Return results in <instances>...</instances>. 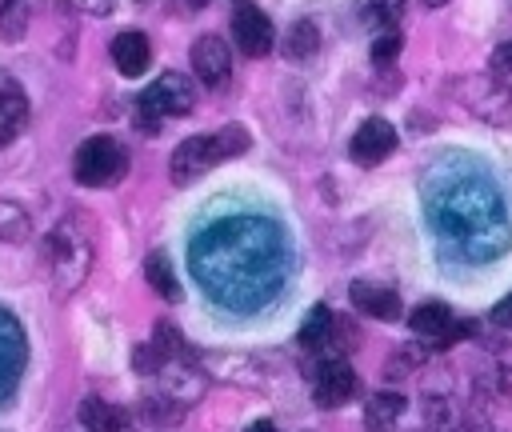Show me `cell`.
Masks as SVG:
<instances>
[{
    "label": "cell",
    "instance_id": "cell-13",
    "mask_svg": "<svg viewBox=\"0 0 512 432\" xmlns=\"http://www.w3.org/2000/svg\"><path fill=\"white\" fill-rule=\"evenodd\" d=\"M348 296H352L356 312H364L372 320H400V312H404L400 292L396 288H384V284H372V280H356L348 288Z\"/></svg>",
    "mask_w": 512,
    "mask_h": 432
},
{
    "label": "cell",
    "instance_id": "cell-32",
    "mask_svg": "<svg viewBox=\"0 0 512 432\" xmlns=\"http://www.w3.org/2000/svg\"><path fill=\"white\" fill-rule=\"evenodd\" d=\"M492 324H500V328H512V292H508L504 300H496V308H492Z\"/></svg>",
    "mask_w": 512,
    "mask_h": 432
},
{
    "label": "cell",
    "instance_id": "cell-4",
    "mask_svg": "<svg viewBox=\"0 0 512 432\" xmlns=\"http://www.w3.org/2000/svg\"><path fill=\"white\" fill-rule=\"evenodd\" d=\"M248 128L244 124H224L216 132H200V136H188L180 140V148L172 152L168 160V172H172V184H192L196 176H204L208 168L248 152Z\"/></svg>",
    "mask_w": 512,
    "mask_h": 432
},
{
    "label": "cell",
    "instance_id": "cell-8",
    "mask_svg": "<svg viewBox=\"0 0 512 432\" xmlns=\"http://www.w3.org/2000/svg\"><path fill=\"white\" fill-rule=\"evenodd\" d=\"M312 392H316V404L320 408H344L356 392H360V380H356V368L336 352V356H324L316 364V380H312Z\"/></svg>",
    "mask_w": 512,
    "mask_h": 432
},
{
    "label": "cell",
    "instance_id": "cell-22",
    "mask_svg": "<svg viewBox=\"0 0 512 432\" xmlns=\"http://www.w3.org/2000/svg\"><path fill=\"white\" fill-rule=\"evenodd\" d=\"M32 236V216L16 200H0V244H20Z\"/></svg>",
    "mask_w": 512,
    "mask_h": 432
},
{
    "label": "cell",
    "instance_id": "cell-35",
    "mask_svg": "<svg viewBox=\"0 0 512 432\" xmlns=\"http://www.w3.org/2000/svg\"><path fill=\"white\" fill-rule=\"evenodd\" d=\"M64 432H84V428H64Z\"/></svg>",
    "mask_w": 512,
    "mask_h": 432
},
{
    "label": "cell",
    "instance_id": "cell-17",
    "mask_svg": "<svg viewBox=\"0 0 512 432\" xmlns=\"http://www.w3.org/2000/svg\"><path fill=\"white\" fill-rule=\"evenodd\" d=\"M76 420H80L84 432H124L128 428V416L116 404L100 400V396H84L76 404Z\"/></svg>",
    "mask_w": 512,
    "mask_h": 432
},
{
    "label": "cell",
    "instance_id": "cell-16",
    "mask_svg": "<svg viewBox=\"0 0 512 432\" xmlns=\"http://www.w3.org/2000/svg\"><path fill=\"white\" fill-rule=\"evenodd\" d=\"M28 128V100L16 84L0 80V148H8Z\"/></svg>",
    "mask_w": 512,
    "mask_h": 432
},
{
    "label": "cell",
    "instance_id": "cell-25",
    "mask_svg": "<svg viewBox=\"0 0 512 432\" xmlns=\"http://www.w3.org/2000/svg\"><path fill=\"white\" fill-rule=\"evenodd\" d=\"M152 344L160 348V356H164V360H180V352H184L180 328H172L168 320H160V324H156V336H152Z\"/></svg>",
    "mask_w": 512,
    "mask_h": 432
},
{
    "label": "cell",
    "instance_id": "cell-18",
    "mask_svg": "<svg viewBox=\"0 0 512 432\" xmlns=\"http://www.w3.org/2000/svg\"><path fill=\"white\" fill-rule=\"evenodd\" d=\"M404 408H408V400H404L400 392H392V388L372 392L368 404H364V432H388V428L400 420Z\"/></svg>",
    "mask_w": 512,
    "mask_h": 432
},
{
    "label": "cell",
    "instance_id": "cell-10",
    "mask_svg": "<svg viewBox=\"0 0 512 432\" xmlns=\"http://www.w3.org/2000/svg\"><path fill=\"white\" fill-rule=\"evenodd\" d=\"M392 152H396V128H392L388 120L368 116V120L352 132V144H348L352 164H360V168H376V164L388 160Z\"/></svg>",
    "mask_w": 512,
    "mask_h": 432
},
{
    "label": "cell",
    "instance_id": "cell-1",
    "mask_svg": "<svg viewBox=\"0 0 512 432\" xmlns=\"http://www.w3.org/2000/svg\"><path fill=\"white\" fill-rule=\"evenodd\" d=\"M284 264V236L260 216H228L192 240V272L224 308H260L280 288Z\"/></svg>",
    "mask_w": 512,
    "mask_h": 432
},
{
    "label": "cell",
    "instance_id": "cell-30",
    "mask_svg": "<svg viewBox=\"0 0 512 432\" xmlns=\"http://www.w3.org/2000/svg\"><path fill=\"white\" fill-rule=\"evenodd\" d=\"M72 12H84V16H112L116 12V0H64Z\"/></svg>",
    "mask_w": 512,
    "mask_h": 432
},
{
    "label": "cell",
    "instance_id": "cell-5",
    "mask_svg": "<svg viewBox=\"0 0 512 432\" xmlns=\"http://www.w3.org/2000/svg\"><path fill=\"white\" fill-rule=\"evenodd\" d=\"M128 172V148L112 136H92L72 156V180L84 188H108L120 184Z\"/></svg>",
    "mask_w": 512,
    "mask_h": 432
},
{
    "label": "cell",
    "instance_id": "cell-36",
    "mask_svg": "<svg viewBox=\"0 0 512 432\" xmlns=\"http://www.w3.org/2000/svg\"><path fill=\"white\" fill-rule=\"evenodd\" d=\"M428 432H432V428H428Z\"/></svg>",
    "mask_w": 512,
    "mask_h": 432
},
{
    "label": "cell",
    "instance_id": "cell-23",
    "mask_svg": "<svg viewBox=\"0 0 512 432\" xmlns=\"http://www.w3.org/2000/svg\"><path fill=\"white\" fill-rule=\"evenodd\" d=\"M316 48H320L316 24H312V20H296V24L288 28V36H284V56H288V60H308V56H316Z\"/></svg>",
    "mask_w": 512,
    "mask_h": 432
},
{
    "label": "cell",
    "instance_id": "cell-7",
    "mask_svg": "<svg viewBox=\"0 0 512 432\" xmlns=\"http://www.w3.org/2000/svg\"><path fill=\"white\" fill-rule=\"evenodd\" d=\"M452 92L460 100H468V108L480 120L500 124V128H512V88L508 84H492L488 76H472L464 84H452Z\"/></svg>",
    "mask_w": 512,
    "mask_h": 432
},
{
    "label": "cell",
    "instance_id": "cell-21",
    "mask_svg": "<svg viewBox=\"0 0 512 432\" xmlns=\"http://www.w3.org/2000/svg\"><path fill=\"white\" fill-rule=\"evenodd\" d=\"M332 324H336V316L324 304H316L300 324V348H328L332 344Z\"/></svg>",
    "mask_w": 512,
    "mask_h": 432
},
{
    "label": "cell",
    "instance_id": "cell-34",
    "mask_svg": "<svg viewBox=\"0 0 512 432\" xmlns=\"http://www.w3.org/2000/svg\"><path fill=\"white\" fill-rule=\"evenodd\" d=\"M424 8H440V4H448V0H420Z\"/></svg>",
    "mask_w": 512,
    "mask_h": 432
},
{
    "label": "cell",
    "instance_id": "cell-20",
    "mask_svg": "<svg viewBox=\"0 0 512 432\" xmlns=\"http://www.w3.org/2000/svg\"><path fill=\"white\" fill-rule=\"evenodd\" d=\"M404 12H408V0H360V20L380 28V32L400 28Z\"/></svg>",
    "mask_w": 512,
    "mask_h": 432
},
{
    "label": "cell",
    "instance_id": "cell-27",
    "mask_svg": "<svg viewBox=\"0 0 512 432\" xmlns=\"http://www.w3.org/2000/svg\"><path fill=\"white\" fill-rule=\"evenodd\" d=\"M164 364H168V360L160 356L156 344H140V348H132V368H136L140 376H156Z\"/></svg>",
    "mask_w": 512,
    "mask_h": 432
},
{
    "label": "cell",
    "instance_id": "cell-29",
    "mask_svg": "<svg viewBox=\"0 0 512 432\" xmlns=\"http://www.w3.org/2000/svg\"><path fill=\"white\" fill-rule=\"evenodd\" d=\"M332 344L340 348V356H344V352H352V348L360 344V336H356V324H352L348 316H336V324H332Z\"/></svg>",
    "mask_w": 512,
    "mask_h": 432
},
{
    "label": "cell",
    "instance_id": "cell-3",
    "mask_svg": "<svg viewBox=\"0 0 512 432\" xmlns=\"http://www.w3.org/2000/svg\"><path fill=\"white\" fill-rule=\"evenodd\" d=\"M44 260H48V280L60 296H72L96 260V220L88 212H68L56 220V228L44 240Z\"/></svg>",
    "mask_w": 512,
    "mask_h": 432
},
{
    "label": "cell",
    "instance_id": "cell-15",
    "mask_svg": "<svg viewBox=\"0 0 512 432\" xmlns=\"http://www.w3.org/2000/svg\"><path fill=\"white\" fill-rule=\"evenodd\" d=\"M200 360V368L204 372H212V376H220V380H240V384H256L264 372H260V364L252 360V356H244V352H200L196 356Z\"/></svg>",
    "mask_w": 512,
    "mask_h": 432
},
{
    "label": "cell",
    "instance_id": "cell-9",
    "mask_svg": "<svg viewBox=\"0 0 512 432\" xmlns=\"http://www.w3.org/2000/svg\"><path fill=\"white\" fill-rule=\"evenodd\" d=\"M232 40H236V48L244 52V56H268L272 52V44H276V28H272V20L256 8V4H236L232 8Z\"/></svg>",
    "mask_w": 512,
    "mask_h": 432
},
{
    "label": "cell",
    "instance_id": "cell-28",
    "mask_svg": "<svg viewBox=\"0 0 512 432\" xmlns=\"http://www.w3.org/2000/svg\"><path fill=\"white\" fill-rule=\"evenodd\" d=\"M416 360H424V352H420V348H400V352H392V356H388V368H384V376H388V380H396V376H408V372L416 368Z\"/></svg>",
    "mask_w": 512,
    "mask_h": 432
},
{
    "label": "cell",
    "instance_id": "cell-26",
    "mask_svg": "<svg viewBox=\"0 0 512 432\" xmlns=\"http://www.w3.org/2000/svg\"><path fill=\"white\" fill-rule=\"evenodd\" d=\"M400 48H404V36H400L396 28H388V32H380V36L372 40V60H376V64H388V60L400 56Z\"/></svg>",
    "mask_w": 512,
    "mask_h": 432
},
{
    "label": "cell",
    "instance_id": "cell-14",
    "mask_svg": "<svg viewBox=\"0 0 512 432\" xmlns=\"http://www.w3.org/2000/svg\"><path fill=\"white\" fill-rule=\"evenodd\" d=\"M112 64L120 68V76H128V80H136V76H144L148 72V64H152V44H148V36L144 32H120L116 40H112Z\"/></svg>",
    "mask_w": 512,
    "mask_h": 432
},
{
    "label": "cell",
    "instance_id": "cell-12",
    "mask_svg": "<svg viewBox=\"0 0 512 432\" xmlns=\"http://www.w3.org/2000/svg\"><path fill=\"white\" fill-rule=\"evenodd\" d=\"M192 72L200 76L204 88H224L232 76V52L220 36H200L192 44Z\"/></svg>",
    "mask_w": 512,
    "mask_h": 432
},
{
    "label": "cell",
    "instance_id": "cell-19",
    "mask_svg": "<svg viewBox=\"0 0 512 432\" xmlns=\"http://www.w3.org/2000/svg\"><path fill=\"white\" fill-rule=\"evenodd\" d=\"M144 280L152 284V292H156L160 300H180L176 268H172V260H168L164 252H152V256L144 260Z\"/></svg>",
    "mask_w": 512,
    "mask_h": 432
},
{
    "label": "cell",
    "instance_id": "cell-31",
    "mask_svg": "<svg viewBox=\"0 0 512 432\" xmlns=\"http://www.w3.org/2000/svg\"><path fill=\"white\" fill-rule=\"evenodd\" d=\"M488 64H492L496 76H512V40L508 44H496L492 56H488Z\"/></svg>",
    "mask_w": 512,
    "mask_h": 432
},
{
    "label": "cell",
    "instance_id": "cell-6",
    "mask_svg": "<svg viewBox=\"0 0 512 432\" xmlns=\"http://www.w3.org/2000/svg\"><path fill=\"white\" fill-rule=\"evenodd\" d=\"M196 108V88L180 72H160L140 96V128H156L168 116H188Z\"/></svg>",
    "mask_w": 512,
    "mask_h": 432
},
{
    "label": "cell",
    "instance_id": "cell-11",
    "mask_svg": "<svg viewBox=\"0 0 512 432\" xmlns=\"http://www.w3.org/2000/svg\"><path fill=\"white\" fill-rule=\"evenodd\" d=\"M408 328H412L420 340H432V344H448V340H456L460 332H464V336L472 332V324H456V320H452V308H448L444 300H428V304L412 308V312H408Z\"/></svg>",
    "mask_w": 512,
    "mask_h": 432
},
{
    "label": "cell",
    "instance_id": "cell-2",
    "mask_svg": "<svg viewBox=\"0 0 512 432\" xmlns=\"http://www.w3.org/2000/svg\"><path fill=\"white\" fill-rule=\"evenodd\" d=\"M428 212L444 232V240L456 244L460 256L468 260H492L508 244V216H504L500 192L480 176L456 180Z\"/></svg>",
    "mask_w": 512,
    "mask_h": 432
},
{
    "label": "cell",
    "instance_id": "cell-24",
    "mask_svg": "<svg viewBox=\"0 0 512 432\" xmlns=\"http://www.w3.org/2000/svg\"><path fill=\"white\" fill-rule=\"evenodd\" d=\"M28 32V0H4L0 8V36L8 44H16Z\"/></svg>",
    "mask_w": 512,
    "mask_h": 432
},
{
    "label": "cell",
    "instance_id": "cell-33",
    "mask_svg": "<svg viewBox=\"0 0 512 432\" xmlns=\"http://www.w3.org/2000/svg\"><path fill=\"white\" fill-rule=\"evenodd\" d=\"M244 432H276V424H268V420H256L252 428H244Z\"/></svg>",
    "mask_w": 512,
    "mask_h": 432
}]
</instances>
